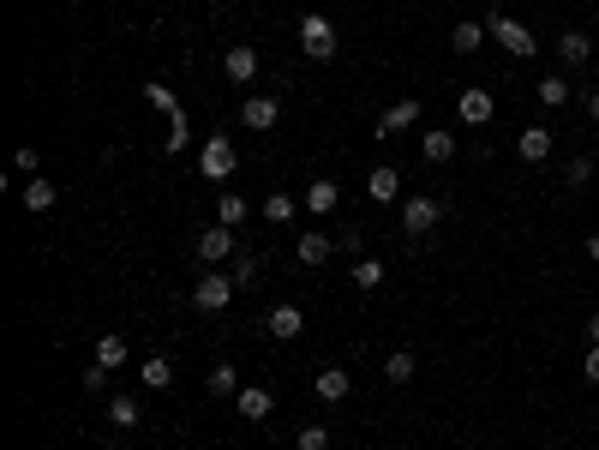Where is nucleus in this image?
Listing matches in <instances>:
<instances>
[{
  "mask_svg": "<svg viewBox=\"0 0 599 450\" xmlns=\"http://www.w3.org/2000/svg\"><path fill=\"white\" fill-rule=\"evenodd\" d=\"M300 55H306V60H330V55H336V25H330L324 13L300 18Z\"/></svg>",
  "mask_w": 599,
  "mask_h": 450,
  "instance_id": "obj_1",
  "label": "nucleus"
},
{
  "mask_svg": "<svg viewBox=\"0 0 599 450\" xmlns=\"http://www.w3.org/2000/svg\"><path fill=\"white\" fill-rule=\"evenodd\" d=\"M485 30H492V43H503L515 60H528L533 48H540V43H533V30L522 25V18H503V13H492V18H485Z\"/></svg>",
  "mask_w": 599,
  "mask_h": 450,
  "instance_id": "obj_2",
  "label": "nucleus"
},
{
  "mask_svg": "<svg viewBox=\"0 0 599 450\" xmlns=\"http://www.w3.org/2000/svg\"><path fill=\"white\" fill-rule=\"evenodd\" d=\"M234 145H228V132H210L204 138V150H198V169H204V180H228L234 175Z\"/></svg>",
  "mask_w": 599,
  "mask_h": 450,
  "instance_id": "obj_3",
  "label": "nucleus"
},
{
  "mask_svg": "<svg viewBox=\"0 0 599 450\" xmlns=\"http://www.w3.org/2000/svg\"><path fill=\"white\" fill-rule=\"evenodd\" d=\"M234 276H198V289H192V306L198 312H228V301H234Z\"/></svg>",
  "mask_w": 599,
  "mask_h": 450,
  "instance_id": "obj_4",
  "label": "nucleus"
},
{
  "mask_svg": "<svg viewBox=\"0 0 599 450\" xmlns=\"http://www.w3.org/2000/svg\"><path fill=\"white\" fill-rule=\"evenodd\" d=\"M438 217H443V204H438V199H408V204H401V229L414 234V240L438 229Z\"/></svg>",
  "mask_w": 599,
  "mask_h": 450,
  "instance_id": "obj_5",
  "label": "nucleus"
},
{
  "mask_svg": "<svg viewBox=\"0 0 599 450\" xmlns=\"http://www.w3.org/2000/svg\"><path fill=\"white\" fill-rule=\"evenodd\" d=\"M456 115H462V120H468V127H485V120L498 115V102H492V90H480V85H468V90H462V97H456Z\"/></svg>",
  "mask_w": 599,
  "mask_h": 450,
  "instance_id": "obj_6",
  "label": "nucleus"
},
{
  "mask_svg": "<svg viewBox=\"0 0 599 450\" xmlns=\"http://www.w3.org/2000/svg\"><path fill=\"white\" fill-rule=\"evenodd\" d=\"M420 127V102H396V108H384L378 115V127H371V138H396V132Z\"/></svg>",
  "mask_w": 599,
  "mask_h": 450,
  "instance_id": "obj_7",
  "label": "nucleus"
},
{
  "mask_svg": "<svg viewBox=\"0 0 599 450\" xmlns=\"http://www.w3.org/2000/svg\"><path fill=\"white\" fill-rule=\"evenodd\" d=\"M515 157H522V162H545V157H552V127H522V132H515Z\"/></svg>",
  "mask_w": 599,
  "mask_h": 450,
  "instance_id": "obj_8",
  "label": "nucleus"
},
{
  "mask_svg": "<svg viewBox=\"0 0 599 450\" xmlns=\"http://www.w3.org/2000/svg\"><path fill=\"white\" fill-rule=\"evenodd\" d=\"M228 252H234V229H228V222H216V229L198 234V259H204V264H222Z\"/></svg>",
  "mask_w": 599,
  "mask_h": 450,
  "instance_id": "obj_9",
  "label": "nucleus"
},
{
  "mask_svg": "<svg viewBox=\"0 0 599 450\" xmlns=\"http://www.w3.org/2000/svg\"><path fill=\"white\" fill-rule=\"evenodd\" d=\"M222 73L234 78V85H252L258 78V48H246V43H234L228 55H222Z\"/></svg>",
  "mask_w": 599,
  "mask_h": 450,
  "instance_id": "obj_10",
  "label": "nucleus"
},
{
  "mask_svg": "<svg viewBox=\"0 0 599 450\" xmlns=\"http://www.w3.org/2000/svg\"><path fill=\"white\" fill-rule=\"evenodd\" d=\"M312 391L324 396V403H348V396H354V378H348L342 366H324V373L312 378Z\"/></svg>",
  "mask_w": 599,
  "mask_h": 450,
  "instance_id": "obj_11",
  "label": "nucleus"
},
{
  "mask_svg": "<svg viewBox=\"0 0 599 450\" xmlns=\"http://www.w3.org/2000/svg\"><path fill=\"white\" fill-rule=\"evenodd\" d=\"M276 115H282V102H276V97H246V108H240V120H246L252 132H270Z\"/></svg>",
  "mask_w": 599,
  "mask_h": 450,
  "instance_id": "obj_12",
  "label": "nucleus"
},
{
  "mask_svg": "<svg viewBox=\"0 0 599 450\" xmlns=\"http://www.w3.org/2000/svg\"><path fill=\"white\" fill-rule=\"evenodd\" d=\"M234 408H240V421H270L276 396H270V391H258V384H246V391L234 396Z\"/></svg>",
  "mask_w": 599,
  "mask_h": 450,
  "instance_id": "obj_13",
  "label": "nucleus"
},
{
  "mask_svg": "<svg viewBox=\"0 0 599 450\" xmlns=\"http://www.w3.org/2000/svg\"><path fill=\"white\" fill-rule=\"evenodd\" d=\"M557 60H563V66H587V60H594V43H587L582 30H563V36H557Z\"/></svg>",
  "mask_w": 599,
  "mask_h": 450,
  "instance_id": "obj_14",
  "label": "nucleus"
},
{
  "mask_svg": "<svg viewBox=\"0 0 599 450\" xmlns=\"http://www.w3.org/2000/svg\"><path fill=\"white\" fill-rule=\"evenodd\" d=\"M366 192L378 204H390V199H401V175L396 169H390V162H378V169H371V180H366Z\"/></svg>",
  "mask_w": 599,
  "mask_h": 450,
  "instance_id": "obj_15",
  "label": "nucleus"
},
{
  "mask_svg": "<svg viewBox=\"0 0 599 450\" xmlns=\"http://www.w3.org/2000/svg\"><path fill=\"white\" fill-rule=\"evenodd\" d=\"M300 331H306V312H300L294 301H288V306H276V312H270V336H282V343H288V336H300Z\"/></svg>",
  "mask_w": 599,
  "mask_h": 450,
  "instance_id": "obj_16",
  "label": "nucleus"
},
{
  "mask_svg": "<svg viewBox=\"0 0 599 450\" xmlns=\"http://www.w3.org/2000/svg\"><path fill=\"white\" fill-rule=\"evenodd\" d=\"M336 204H342V187H336V180H312V187H306V210L324 217V210H336Z\"/></svg>",
  "mask_w": 599,
  "mask_h": 450,
  "instance_id": "obj_17",
  "label": "nucleus"
},
{
  "mask_svg": "<svg viewBox=\"0 0 599 450\" xmlns=\"http://www.w3.org/2000/svg\"><path fill=\"white\" fill-rule=\"evenodd\" d=\"M485 36H492V30H485V25H473V18H462V25L450 30V48H456V55H473V48H480Z\"/></svg>",
  "mask_w": 599,
  "mask_h": 450,
  "instance_id": "obj_18",
  "label": "nucleus"
},
{
  "mask_svg": "<svg viewBox=\"0 0 599 450\" xmlns=\"http://www.w3.org/2000/svg\"><path fill=\"white\" fill-rule=\"evenodd\" d=\"M414 373H420L414 349H396V354L384 361V378H390V384H414Z\"/></svg>",
  "mask_w": 599,
  "mask_h": 450,
  "instance_id": "obj_19",
  "label": "nucleus"
},
{
  "mask_svg": "<svg viewBox=\"0 0 599 450\" xmlns=\"http://www.w3.org/2000/svg\"><path fill=\"white\" fill-rule=\"evenodd\" d=\"M55 180H25V210H36V217H43V210H55Z\"/></svg>",
  "mask_w": 599,
  "mask_h": 450,
  "instance_id": "obj_20",
  "label": "nucleus"
},
{
  "mask_svg": "<svg viewBox=\"0 0 599 450\" xmlns=\"http://www.w3.org/2000/svg\"><path fill=\"white\" fill-rule=\"evenodd\" d=\"M138 378H144V391H168V384H174V366L162 361V354H150V361L138 366Z\"/></svg>",
  "mask_w": 599,
  "mask_h": 450,
  "instance_id": "obj_21",
  "label": "nucleus"
},
{
  "mask_svg": "<svg viewBox=\"0 0 599 450\" xmlns=\"http://www.w3.org/2000/svg\"><path fill=\"white\" fill-rule=\"evenodd\" d=\"M204 391H210V396H240V373H234L228 361H222V366H210V378H204Z\"/></svg>",
  "mask_w": 599,
  "mask_h": 450,
  "instance_id": "obj_22",
  "label": "nucleus"
},
{
  "mask_svg": "<svg viewBox=\"0 0 599 450\" xmlns=\"http://www.w3.org/2000/svg\"><path fill=\"white\" fill-rule=\"evenodd\" d=\"M330 252H336V247H330L324 229H306V234H300V259H306V264H324Z\"/></svg>",
  "mask_w": 599,
  "mask_h": 450,
  "instance_id": "obj_23",
  "label": "nucleus"
},
{
  "mask_svg": "<svg viewBox=\"0 0 599 450\" xmlns=\"http://www.w3.org/2000/svg\"><path fill=\"white\" fill-rule=\"evenodd\" d=\"M420 150H426V162H450V157H456V132H426Z\"/></svg>",
  "mask_w": 599,
  "mask_h": 450,
  "instance_id": "obj_24",
  "label": "nucleus"
},
{
  "mask_svg": "<svg viewBox=\"0 0 599 450\" xmlns=\"http://www.w3.org/2000/svg\"><path fill=\"white\" fill-rule=\"evenodd\" d=\"M108 421H115V426H120V433H132V426H138V421H144V408H138V403H132V396H115V403H108Z\"/></svg>",
  "mask_w": 599,
  "mask_h": 450,
  "instance_id": "obj_25",
  "label": "nucleus"
},
{
  "mask_svg": "<svg viewBox=\"0 0 599 450\" xmlns=\"http://www.w3.org/2000/svg\"><path fill=\"white\" fill-rule=\"evenodd\" d=\"M216 222H228V229L246 222V199H240V192H222V199H216Z\"/></svg>",
  "mask_w": 599,
  "mask_h": 450,
  "instance_id": "obj_26",
  "label": "nucleus"
},
{
  "mask_svg": "<svg viewBox=\"0 0 599 450\" xmlns=\"http://www.w3.org/2000/svg\"><path fill=\"white\" fill-rule=\"evenodd\" d=\"M378 282H384V259H354V289H378Z\"/></svg>",
  "mask_w": 599,
  "mask_h": 450,
  "instance_id": "obj_27",
  "label": "nucleus"
},
{
  "mask_svg": "<svg viewBox=\"0 0 599 450\" xmlns=\"http://www.w3.org/2000/svg\"><path fill=\"white\" fill-rule=\"evenodd\" d=\"M96 366H108V373L127 366V343H120V336H102V343H96Z\"/></svg>",
  "mask_w": 599,
  "mask_h": 450,
  "instance_id": "obj_28",
  "label": "nucleus"
},
{
  "mask_svg": "<svg viewBox=\"0 0 599 450\" xmlns=\"http://www.w3.org/2000/svg\"><path fill=\"white\" fill-rule=\"evenodd\" d=\"M186 138H192V127H186V108H180V115H168V145H162V150H168V157H180Z\"/></svg>",
  "mask_w": 599,
  "mask_h": 450,
  "instance_id": "obj_29",
  "label": "nucleus"
},
{
  "mask_svg": "<svg viewBox=\"0 0 599 450\" xmlns=\"http://www.w3.org/2000/svg\"><path fill=\"white\" fill-rule=\"evenodd\" d=\"M294 210H300V204L288 199V192H270V199H264V217H270V222H294Z\"/></svg>",
  "mask_w": 599,
  "mask_h": 450,
  "instance_id": "obj_30",
  "label": "nucleus"
},
{
  "mask_svg": "<svg viewBox=\"0 0 599 450\" xmlns=\"http://www.w3.org/2000/svg\"><path fill=\"white\" fill-rule=\"evenodd\" d=\"M563 97H570V85H563V73L540 78V102H545V108H563Z\"/></svg>",
  "mask_w": 599,
  "mask_h": 450,
  "instance_id": "obj_31",
  "label": "nucleus"
},
{
  "mask_svg": "<svg viewBox=\"0 0 599 450\" xmlns=\"http://www.w3.org/2000/svg\"><path fill=\"white\" fill-rule=\"evenodd\" d=\"M144 97L157 102L162 115H180V102H174V90H168V85H144Z\"/></svg>",
  "mask_w": 599,
  "mask_h": 450,
  "instance_id": "obj_32",
  "label": "nucleus"
},
{
  "mask_svg": "<svg viewBox=\"0 0 599 450\" xmlns=\"http://www.w3.org/2000/svg\"><path fill=\"white\" fill-rule=\"evenodd\" d=\"M563 180H570V187H587V180H594V162H587V157H570Z\"/></svg>",
  "mask_w": 599,
  "mask_h": 450,
  "instance_id": "obj_33",
  "label": "nucleus"
},
{
  "mask_svg": "<svg viewBox=\"0 0 599 450\" xmlns=\"http://www.w3.org/2000/svg\"><path fill=\"white\" fill-rule=\"evenodd\" d=\"M300 450H330V426H300Z\"/></svg>",
  "mask_w": 599,
  "mask_h": 450,
  "instance_id": "obj_34",
  "label": "nucleus"
},
{
  "mask_svg": "<svg viewBox=\"0 0 599 450\" xmlns=\"http://www.w3.org/2000/svg\"><path fill=\"white\" fill-rule=\"evenodd\" d=\"M234 282H240V289H252V282H258V259H240V264H234Z\"/></svg>",
  "mask_w": 599,
  "mask_h": 450,
  "instance_id": "obj_35",
  "label": "nucleus"
},
{
  "mask_svg": "<svg viewBox=\"0 0 599 450\" xmlns=\"http://www.w3.org/2000/svg\"><path fill=\"white\" fill-rule=\"evenodd\" d=\"M108 384V366H85V391H102Z\"/></svg>",
  "mask_w": 599,
  "mask_h": 450,
  "instance_id": "obj_36",
  "label": "nucleus"
},
{
  "mask_svg": "<svg viewBox=\"0 0 599 450\" xmlns=\"http://www.w3.org/2000/svg\"><path fill=\"white\" fill-rule=\"evenodd\" d=\"M582 378H587V384H599V349H587V361H582Z\"/></svg>",
  "mask_w": 599,
  "mask_h": 450,
  "instance_id": "obj_37",
  "label": "nucleus"
},
{
  "mask_svg": "<svg viewBox=\"0 0 599 450\" xmlns=\"http://www.w3.org/2000/svg\"><path fill=\"white\" fill-rule=\"evenodd\" d=\"M587 343H594V349H599V312H594V319H587Z\"/></svg>",
  "mask_w": 599,
  "mask_h": 450,
  "instance_id": "obj_38",
  "label": "nucleus"
},
{
  "mask_svg": "<svg viewBox=\"0 0 599 450\" xmlns=\"http://www.w3.org/2000/svg\"><path fill=\"white\" fill-rule=\"evenodd\" d=\"M587 259H599V234H587Z\"/></svg>",
  "mask_w": 599,
  "mask_h": 450,
  "instance_id": "obj_39",
  "label": "nucleus"
},
{
  "mask_svg": "<svg viewBox=\"0 0 599 450\" xmlns=\"http://www.w3.org/2000/svg\"><path fill=\"white\" fill-rule=\"evenodd\" d=\"M587 115H594V120H599V90H594V97H587Z\"/></svg>",
  "mask_w": 599,
  "mask_h": 450,
  "instance_id": "obj_40",
  "label": "nucleus"
}]
</instances>
